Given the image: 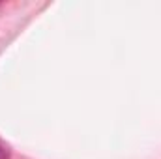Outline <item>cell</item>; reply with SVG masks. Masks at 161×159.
Wrapping results in <instances>:
<instances>
[{
  "label": "cell",
  "mask_w": 161,
  "mask_h": 159,
  "mask_svg": "<svg viewBox=\"0 0 161 159\" xmlns=\"http://www.w3.org/2000/svg\"><path fill=\"white\" fill-rule=\"evenodd\" d=\"M0 159H8V152L4 148H0Z\"/></svg>",
  "instance_id": "obj_1"
}]
</instances>
